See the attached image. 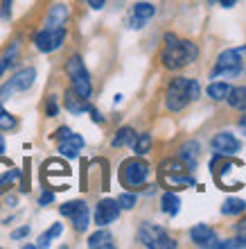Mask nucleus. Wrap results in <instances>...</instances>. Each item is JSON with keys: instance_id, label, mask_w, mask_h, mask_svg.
I'll return each instance as SVG.
<instances>
[{"instance_id": "1", "label": "nucleus", "mask_w": 246, "mask_h": 249, "mask_svg": "<svg viewBox=\"0 0 246 249\" xmlns=\"http://www.w3.org/2000/svg\"><path fill=\"white\" fill-rule=\"evenodd\" d=\"M199 57V50L192 41H179L174 34H165V50H163V64L165 68H183L192 64Z\"/></svg>"}, {"instance_id": "2", "label": "nucleus", "mask_w": 246, "mask_h": 249, "mask_svg": "<svg viewBox=\"0 0 246 249\" xmlns=\"http://www.w3.org/2000/svg\"><path fill=\"white\" fill-rule=\"evenodd\" d=\"M199 98V84L197 79L188 77H176L172 79V84L167 86V109L169 111H181Z\"/></svg>"}, {"instance_id": "3", "label": "nucleus", "mask_w": 246, "mask_h": 249, "mask_svg": "<svg viewBox=\"0 0 246 249\" xmlns=\"http://www.w3.org/2000/svg\"><path fill=\"white\" fill-rule=\"evenodd\" d=\"M66 72H68V77L72 79V91L79 93V95H82V98H86V100L91 98V93H93L91 75H88L84 61L79 59L77 54L68 59V64H66Z\"/></svg>"}, {"instance_id": "4", "label": "nucleus", "mask_w": 246, "mask_h": 249, "mask_svg": "<svg viewBox=\"0 0 246 249\" xmlns=\"http://www.w3.org/2000/svg\"><path fill=\"white\" fill-rule=\"evenodd\" d=\"M138 240L149 249H174L176 247V243L167 236V231L161 229V227H156V224H151V222L140 224Z\"/></svg>"}, {"instance_id": "5", "label": "nucleus", "mask_w": 246, "mask_h": 249, "mask_svg": "<svg viewBox=\"0 0 246 249\" xmlns=\"http://www.w3.org/2000/svg\"><path fill=\"white\" fill-rule=\"evenodd\" d=\"M149 177V165L140 159H129L122 163V170H120V179H122L124 188H140L145 186Z\"/></svg>"}, {"instance_id": "6", "label": "nucleus", "mask_w": 246, "mask_h": 249, "mask_svg": "<svg viewBox=\"0 0 246 249\" xmlns=\"http://www.w3.org/2000/svg\"><path fill=\"white\" fill-rule=\"evenodd\" d=\"M242 54H244V48H233V50L221 53L217 64H214L213 77H235V75H240Z\"/></svg>"}, {"instance_id": "7", "label": "nucleus", "mask_w": 246, "mask_h": 249, "mask_svg": "<svg viewBox=\"0 0 246 249\" xmlns=\"http://www.w3.org/2000/svg\"><path fill=\"white\" fill-rule=\"evenodd\" d=\"M64 39H66V30H64V27H50V25H46L39 34H36V36H34V46H36V50H41V53H54V50H59V48H61Z\"/></svg>"}, {"instance_id": "8", "label": "nucleus", "mask_w": 246, "mask_h": 249, "mask_svg": "<svg viewBox=\"0 0 246 249\" xmlns=\"http://www.w3.org/2000/svg\"><path fill=\"white\" fill-rule=\"evenodd\" d=\"M34 77H36V71H34V68H25V71L16 72V75H14V77L9 79L2 89H0V100H7L12 93L27 91V89L34 84Z\"/></svg>"}, {"instance_id": "9", "label": "nucleus", "mask_w": 246, "mask_h": 249, "mask_svg": "<svg viewBox=\"0 0 246 249\" xmlns=\"http://www.w3.org/2000/svg\"><path fill=\"white\" fill-rule=\"evenodd\" d=\"M61 215L70 217L72 224H75V229L77 231H86V227H88V217H91V213H88V206H86L82 199H77V202H68L61 206Z\"/></svg>"}, {"instance_id": "10", "label": "nucleus", "mask_w": 246, "mask_h": 249, "mask_svg": "<svg viewBox=\"0 0 246 249\" xmlns=\"http://www.w3.org/2000/svg\"><path fill=\"white\" fill-rule=\"evenodd\" d=\"M117 215H120L117 202H113V199H102V202L98 204V209H95V224L106 227V224L115 222Z\"/></svg>"}, {"instance_id": "11", "label": "nucleus", "mask_w": 246, "mask_h": 249, "mask_svg": "<svg viewBox=\"0 0 246 249\" xmlns=\"http://www.w3.org/2000/svg\"><path fill=\"white\" fill-rule=\"evenodd\" d=\"M213 147L217 154H221V157H230L235 152H240V141H237L233 134L221 131V134H217V136L213 138Z\"/></svg>"}, {"instance_id": "12", "label": "nucleus", "mask_w": 246, "mask_h": 249, "mask_svg": "<svg viewBox=\"0 0 246 249\" xmlns=\"http://www.w3.org/2000/svg\"><path fill=\"white\" fill-rule=\"evenodd\" d=\"M154 14H156V9L151 2H136V5H133V12H131L129 25L133 27V30H140V27L147 25L149 18H151Z\"/></svg>"}, {"instance_id": "13", "label": "nucleus", "mask_w": 246, "mask_h": 249, "mask_svg": "<svg viewBox=\"0 0 246 249\" xmlns=\"http://www.w3.org/2000/svg\"><path fill=\"white\" fill-rule=\"evenodd\" d=\"M190 238H192V243H197L199 247H214V243H217L214 231L210 229V227H206V224H197V227H192Z\"/></svg>"}, {"instance_id": "14", "label": "nucleus", "mask_w": 246, "mask_h": 249, "mask_svg": "<svg viewBox=\"0 0 246 249\" xmlns=\"http://www.w3.org/2000/svg\"><path fill=\"white\" fill-rule=\"evenodd\" d=\"M82 147H84V138L77 136V134H70V136H66L64 141H59V152L68 159H77Z\"/></svg>"}, {"instance_id": "15", "label": "nucleus", "mask_w": 246, "mask_h": 249, "mask_svg": "<svg viewBox=\"0 0 246 249\" xmlns=\"http://www.w3.org/2000/svg\"><path fill=\"white\" fill-rule=\"evenodd\" d=\"M88 247L91 249H113L115 247V240L106 229L95 231L91 238H88Z\"/></svg>"}, {"instance_id": "16", "label": "nucleus", "mask_w": 246, "mask_h": 249, "mask_svg": "<svg viewBox=\"0 0 246 249\" xmlns=\"http://www.w3.org/2000/svg\"><path fill=\"white\" fill-rule=\"evenodd\" d=\"M66 109L70 113H75V116H79V113L88 111V105H86V98H82L79 93H75L70 89V91L66 93Z\"/></svg>"}, {"instance_id": "17", "label": "nucleus", "mask_w": 246, "mask_h": 249, "mask_svg": "<svg viewBox=\"0 0 246 249\" xmlns=\"http://www.w3.org/2000/svg\"><path fill=\"white\" fill-rule=\"evenodd\" d=\"M197 157H199V143L192 141V143H185L181 147V159L188 170H195L197 168Z\"/></svg>"}, {"instance_id": "18", "label": "nucleus", "mask_w": 246, "mask_h": 249, "mask_svg": "<svg viewBox=\"0 0 246 249\" xmlns=\"http://www.w3.org/2000/svg\"><path fill=\"white\" fill-rule=\"evenodd\" d=\"M66 20H68V9H66L64 5H57V7H52L50 14H48L46 25H50V27H64Z\"/></svg>"}, {"instance_id": "19", "label": "nucleus", "mask_w": 246, "mask_h": 249, "mask_svg": "<svg viewBox=\"0 0 246 249\" xmlns=\"http://www.w3.org/2000/svg\"><path fill=\"white\" fill-rule=\"evenodd\" d=\"M228 105L233 109H246V86H237L228 91Z\"/></svg>"}, {"instance_id": "20", "label": "nucleus", "mask_w": 246, "mask_h": 249, "mask_svg": "<svg viewBox=\"0 0 246 249\" xmlns=\"http://www.w3.org/2000/svg\"><path fill=\"white\" fill-rule=\"evenodd\" d=\"M244 211H246V202L244 199H237V197L226 199L224 206H221V213H224V215H240V213H244Z\"/></svg>"}, {"instance_id": "21", "label": "nucleus", "mask_w": 246, "mask_h": 249, "mask_svg": "<svg viewBox=\"0 0 246 249\" xmlns=\"http://www.w3.org/2000/svg\"><path fill=\"white\" fill-rule=\"evenodd\" d=\"M179 209H181V197L176 195V193H165L163 195V211L167 215H176Z\"/></svg>"}, {"instance_id": "22", "label": "nucleus", "mask_w": 246, "mask_h": 249, "mask_svg": "<svg viewBox=\"0 0 246 249\" xmlns=\"http://www.w3.org/2000/svg\"><path fill=\"white\" fill-rule=\"evenodd\" d=\"M133 138H136V131L131 129V127H122V129L113 136V147H124V145L133 143Z\"/></svg>"}, {"instance_id": "23", "label": "nucleus", "mask_w": 246, "mask_h": 249, "mask_svg": "<svg viewBox=\"0 0 246 249\" xmlns=\"http://www.w3.org/2000/svg\"><path fill=\"white\" fill-rule=\"evenodd\" d=\"M228 91H230V86H228L226 82H214V84L208 86V95L213 100H226Z\"/></svg>"}, {"instance_id": "24", "label": "nucleus", "mask_w": 246, "mask_h": 249, "mask_svg": "<svg viewBox=\"0 0 246 249\" xmlns=\"http://www.w3.org/2000/svg\"><path fill=\"white\" fill-rule=\"evenodd\" d=\"M61 231H64V224H52L50 229L46 231V233H43V236L39 238V245H36V247H48V245L52 243V240H54V238H59L61 236Z\"/></svg>"}, {"instance_id": "25", "label": "nucleus", "mask_w": 246, "mask_h": 249, "mask_svg": "<svg viewBox=\"0 0 246 249\" xmlns=\"http://www.w3.org/2000/svg\"><path fill=\"white\" fill-rule=\"evenodd\" d=\"M131 145H133V152H136V154H145V152H149V147H151V136H149V134H138Z\"/></svg>"}, {"instance_id": "26", "label": "nucleus", "mask_w": 246, "mask_h": 249, "mask_svg": "<svg viewBox=\"0 0 246 249\" xmlns=\"http://www.w3.org/2000/svg\"><path fill=\"white\" fill-rule=\"evenodd\" d=\"M16 53H18V46L14 43V46H12V50H7V54H5V57H2V61H0V77H2V75H5V71H7V68H9V66L14 64V57H16Z\"/></svg>"}, {"instance_id": "27", "label": "nucleus", "mask_w": 246, "mask_h": 249, "mask_svg": "<svg viewBox=\"0 0 246 249\" xmlns=\"http://www.w3.org/2000/svg\"><path fill=\"white\" fill-rule=\"evenodd\" d=\"M217 249H244L246 247V238H233V240H226V243H214Z\"/></svg>"}, {"instance_id": "28", "label": "nucleus", "mask_w": 246, "mask_h": 249, "mask_svg": "<svg viewBox=\"0 0 246 249\" xmlns=\"http://www.w3.org/2000/svg\"><path fill=\"white\" fill-rule=\"evenodd\" d=\"M117 206L124 211H131L136 206V195H133V193H122V195L117 197Z\"/></svg>"}, {"instance_id": "29", "label": "nucleus", "mask_w": 246, "mask_h": 249, "mask_svg": "<svg viewBox=\"0 0 246 249\" xmlns=\"http://www.w3.org/2000/svg\"><path fill=\"white\" fill-rule=\"evenodd\" d=\"M16 127V118L12 113H7L5 109H0V129L7 131V129H14Z\"/></svg>"}, {"instance_id": "30", "label": "nucleus", "mask_w": 246, "mask_h": 249, "mask_svg": "<svg viewBox=\"0 0 246 249\" xmlns=\"http://www.w3.org/2000/svg\"><path fill=\"white\" fill-rule=\"evenodd\" d=\"M12 14V0H2V7H0V18H9Z\"/></svg>"}, {"instance_id": "31", "label": "nucleus", "mask_w": 246, "mask_h": 249, "mask_svg": "<svg viewBox=\"0 0 246 249\" xmlns=\"http://www.w3.org/2000/svg\"><path fill=\"white\" fill-rule=\"evenodd\" d=\"M57 113H59L57 100H54V98H50V100H48V116H50V118H52V116H57Z\"/></svg>"}, {"instance_id": "32", "label": "nucleus", "mask_w": 246, "mask_h": 249, "mask_svg": "<svg viewBox=\"0 0 246 249\" xmlns=\"http://www.w3.org/2000/svg\"><path fill=\"white\" fill-rule=\"evenodd\" d=\"M70 134H72V131L68 129V127H59L57 134H54V138H57V141H64V138H66V136H70Z\"/></svg>"}, {"instance_id": "33", "label": "nucleus", "mask_w": 246, "mask_h": 249, "mask_svg": "<svg viewBox=\"0 0 246 249\" xmlns=\"http://www.w3.org/2000/svg\"><path fill=\"white\" fill-rule=\"evenodd\" d=\"M27 233H30V227H20V229H16L12 233V238H14V240H18V238H25Z\"/></svg>"}, {"instance_id": "34", "label": "nucleus", "mask_w": 246, "mask_h": 249, "mask_svg": "<svg viewBox=\"0 0 246 249\" xmlns=\"http://www.w3.org/2000/svg\"><path fill=\"white\" fill-rule=\"evenodd\" d=\"M52 199H54V195H52V193H43V195H41V199H39V204H41V206H46V204H50Z\"/></svg>"}, {"instance_id": "35", "label": "nucleus", "mask_w": 246, "mask_h": 249, "mask_svg": "<svg viewBox=\"0 0 246 249\" xmlns=\"http://www.w3.org/2000/svg\"><path fill=\"white\" fill-rule=\"evenodd\" d=\"M104 2H106V0H88V5H91L93 9H102Z\"/></svg>"}, {"instance_id": "36", "label": "nucleus", "mask_w": 246, "mask_h": 249, "mask_svg": "<svg viewBox=\"0 0 246 249\" xmlns=\"http://www.w3.org/2000/svg\"><path fill=\"white\" fill-rule=\"evenodd\" d=\"M213 2H214V0H213ZM219 2H221V7H226V9H228V7L237 5V0H219Z\"/></svg>"}, {"instance_id": "37", "label": "nucleus", "mask_w": 246, "mask_h": 249, "mask_svg": "<svg viewBox=\"0 0 246 249\" xmlns=\"http://www.w3.org/2000/svg\"><path fill=\"white\" fill-rule=\"evenodd\" d=\"M91 116H93V120H95V123H104V118L99 116V111H95V109H91Z\"/></svg>"}, {"instance_id": "38", "label": "nucleus", "mask_w": 246, "mask_h": 249, "mask_svg": "<svg viewBox=\"0 0 246 249\" xmlns=\"http://www.w3.org/2000/svg\"><path fill=\"white\" fill-rule=\"evenodd\" d=\"M240 129H242V131H244V136H246V116H244V118H242V120H240Z\"/></svg>"}, {"instance_id": "39", "label": "nucleus", "mask_w": 246, "mask_h": 249, "mask_svg": "<svg viewBox=\"0 0 246 249\" xmlns=\"http://www.w3.org/2000/svg\"><path fill=\"white\" fill-rule=\"evenodd\" d=\"M5 152V138H2V134H0V154Z\"/></svg>"}, {"instance_id": "40", "label": "nucleus", "mask_w": 246, "mask_h": 249, "mask_svg": "<svg viewBox=\"0 0 246 249\" xmlns=\"http://www.w3.org/2000/svg\"><path fill=\"white\" fill-rule=\"evenodd\" d=\"M240 231H246V220L244 222H240Z\"/></svg>"}]
</instances>
